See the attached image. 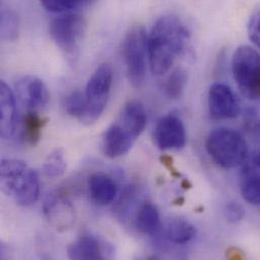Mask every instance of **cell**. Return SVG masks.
Segmentation results:
<instances>
[{
	"instance_id": "1",
	"label": "cell",
	"mask_w": 260,
	"mask_h": 260,
	"mask_svg": "<svg viewBox=\"0 0 260 260\" xmlns=\"http://www.w3.org/2000/svg\"><path fill=\"white\" fill-rule=\"evenodd\" d=\"M190 32L175 15L161 16L148 35L149 66L155 75L167 73L175 59L187 52Z\"/></svg>"
},
{
	"instance_id": "2",
	"label": "cell",
	"mask_w": 260,
	"mask_h": 260,
	"mask_svg": "<svg viewBox=\"0 0 260 260\" xmlns=\"http://www.w3.org/2000/svg\"><path fill=\"white\" fill-rule=\"evenodd\" d=\"M211 159L220 167L232 169L241 166L248 156V145L238 131L218 128L212 131L206 142Z\"/></svg>"
},
{
	"instance_id": "3",
	"label": "cell",
	"mask_w": 260,
	"mask_h": 260,
	"mask_svg": "<svg viewBox=\"0 0 260 260\" xmlns=\"http://www.w3.org/2000/svg\"><path fill=\"white\" fill-rule=\"evenodd\" d=\"M123 59L128 80L134 87H141L146 79L148 57V35L142 25H136L123 41Z\"/></svg>"
},
{
	"instance_id": "4",
	"label": "cell",
	"mask_w": 260,
	"mask_h": 260,
	"mask_svg": "<svg viewBox=\"0 0 260 260\" xmlns=\"http://www.w3.org/2000/svg\"><path fill=\"white\" fill-rule=\"evenodd\" d=\"M232 74L238 88L249 100L260 98V54L252 47L242 45L232 58Z\"/></svg>"
},
{
	"instance_id": "5",
	"label": "cell",
	"mask_w": 260,
	"mask_h": 260,
	"mask_svg": "<svg viewBox=\"0 0 260 260\" xmlns=\"http://www.w3.org/2000/svg\"><path fill=\"white\" fill-rule=\"evenodd\" d=\"M86 26V20L81 14L67 12L52 20L50 35L66 56L74 58L85 36Z\"/></svg>"
},
{
	"instance_id": "6",
	"label": "cell",
	"mask_w": 260,
	"mask_h": 260,
	"mask_svg": "<svg viewBox=\"0 0 260 260\" xmlns=\"http://www.w3.org/2000/svg\"><path fill=\"white\" fill-rule=\"evenodd\" d=\"M113 78V69L109 64H102L89 78L84 91L87 103L84 123L93 124L104 114L111 95Z\"/></svg>"
},
{
	"instance_id": "7",
	"label": "cell",
	"mask_w": 260,
	"mask_h": 260,
	"mask_svg": "<svg viewBox=\"0 0 260 260\" xmlns=\"http://www.w3.org/2000/svg\"><path fill=\"white\" fill-rule=\"evenodd\" d=\"M209 112L214 120L223 121L237 118L241 113L239 100L224 83H214L209 90Z\"/></svg>"
},
{
	"instance_id": "8",
	"label": "cell",
	"mask_w": 260,
	"mask_h": 260,
	"mask_svg": "<svg viewBox=\"0 0 260 260\" xmlns=\"http://www.w3.org/2000/svg\"><path fill=\"white\" fill-rule=\"evenodd\" d=\"M154 140L161 150H178L186 144V131L183 122L175 115L161 118L154 130Z\"/></svg>"
},
{
	"instance_id": "9",
	"label": "cell",
	"mask_w": 260,
	"mask_h": 260,
	"mask_svg": "<svg viewBox=\"0 0 260 260\" xmlns=\"http://www.w3.org/2000/svg\"><path fill=\"white\" fill-rule=\"evenodd\" d=\"M240 191L251 205H260V151L248 154L241 165Z\"/></svg>"
},
{
	"instance_id": "10",
	"label": "cell",
	"mask_w": 260,
	"mask_h": 260,
	"mask_svg": "<svg viewBox=\"0 0 260 260\" xmlns=\"http://www.w3.org/2000/svg\"><path fill=\"white\" fill-rule=\"evenodd\" d=\"M17 96L29 111L45 108L50 100L46 84L36 76H23L15 85Z\"/></svg>"
},
{
	"instance_id": "11",
	"label": "cell",
	"mask_w": 260,
	"mask_h": 260,
	"mask_svg": "<svg viewBox=\"0 0 260 260\" xmlns=\"http://www.w3.org/2000/svg\"><path fill=\"white\" fill-rule=\"evenodd\" d=\"M43 209L47 219L58 230H67L75 222L73 207L57 192L49 193L46 197Z\"/></svg>"
},
{
	"instance_id": "12",
	"label": "cell",
	"mask_w": 260,
	"mask_h": 260,
	"mask_svg": "<svg viewBox=\"0 0 260 260\" xmlns=\"http://www.w3.org/2000/svg\"><path fill=\"white\" fill-rule=\"evenodd\" d=\"M137 140L118 122L114 123L105 133L103 139V152L111 158L116 159L130 152Z\"/></svg>"
},
{
	"instance_id": "13",
	"label": "cell",
	"mask_w": 260,
	"mask_h": 260,
	"mask_svg": "<svg viewBox=\"0 0 260 260\" xmlns=\"http://www.w3.org/2000/svg\"><path fill=\"white\" fill-rule=\"evenodd\" d=\"M16 127L15 95L4 82L0 83V135L3 139L13 136Z\"/></svg>"
},
{
	"instance_id": "14",
	"label": "cell",
	"mask_w": 260,
	"mask_h": 260,
	"mask_svg": "<svg viewBox=\"0 0 260 260\" xmlns=\"http://www.w3.org/2000/svg\"><path fill=\"white\" fill-rule=\"evenodd\" d=\"M105 251V246L96 237L85 234L68 246L67 254L70 259L98 260L107 256Z\"/></svg>"
},
{
	"instance_id": "15",
	"label": "cell",
	"mask_w": 260,
	"mask_h": 260,
	"mask_svg": "<svg viewBox=\"0 0 260 260\" xmlns=\"http://www.w3.org/2000/svg\"><path fill=\"white\" fill-rule=\"evenodd\" d=\"M40 196V179L36 170L28 168L26 172L18 179L12 197L15 202L22 207H29L34 205Z\"/></svg>"
},
{
	"instance_id": "16",
	"label": "cell",
	"mask_w": 260,
	"mask_h": 260,
	"mask_svg": "<svg viewBox=\"0 0 260 260\" xmlns=\"http://www.w3.org/2000/svg\"><path fill=\"white\" fill-rule=\"evenodd\" d=\"M118 123L137 140L147 125V113L144 106L138 101H130L124 106Z\"/></svg>"
},
{
	"instance_id": "17",
	"label": "cell",
	"mask_w": 260,
	"mask_h": 260,
	"mask_svg": "<svg viewBox=\"0 0 260 260\" xmlns=\"http://www.w3.org/2000/svg\"><path fill=\"white\" fill-rule=\"evenodd\" d=\"M89 194L98 206H108L112 204L118 194L116 182L107 174H92L88 180Z\"/></svg>"
},
{
	"instance_id": "18",
	"label": "cell",
	"mask_w": 260,
	"mask_h": 260,
	"mask_svg": "<svg viewBox=\"0 0 260 260\" xmlns=\"http://www.w3.org/2000/svg\"><path fill=\"white\" fill-rule=\"evenodd\" d=\"M163 234L169 242L184 245L194 239L197 229L191 222L184 218H172L163 226Z\"/></svg>"
},
{
	"instance_id": "19",
	"label": "cell",
	"mask_w": 260,
	"mask_h": 260,
	"mask_svg": "<svg viewBox=\"0 0 260 260\" xmlns=\"http://www.w3.org/2000/svg\"><path fill=\"white\" fill-rule=\"evenodd\" d=\"M134 226L140 233L145 235L158 233L161 229V221L157 208L152 203H143L136 212Z\"/></svg>"
},
{
	"instance_id": "20",
	"label": "cell",
	"mask_w": 260,
	"mask_h": 260,
	"mask_svg": "<svg viewBox=\"0 0 260 260\" xmlns=\"http://www.w3.org/2000/svg\"><path fill=\"white\" fill-rule=\"evenodd\" d=\"M29 167L19 159H2L0 164V184L6 196H10L16 181Z\"/></svg>"
},
{
	"instance_id": "21",
	"label": "cell",
	"mask_w": 260,
	"mask_h": 260,
	"mask_svg": "<svg viewBox=\"0 0 260 260\" xmlns=\"http://www.w3.org/2000/svg\"><path fill=\"white\" fill-rule=\"evenodd\" d=\"M47 124V119L41 117L36 111H28L22 119L23 139L30 145L35 146L39 143L42 130Z\"/></svg>"
},
{
	"instance_id": "22",
	"label": "cell",
	"mask_w": 260,
	"mask_h": 260,
	"mask_svg": "<svg viewBox=\"0 0 260 260\" xmlns=\"http://www.w3.org/2000/svg\"><path fill=\"white\" fill-rule=\"evenodd\" d=\"M188 81L187 71L178 67L168 76L164 84V91L170 100H178L183 94Z\"/></svg>"
},
{
	"instance_id": "23",
	"label": "cell",
	"mask_w": 260,
	"mask_h": 260,
	"mask_svg": "<svg viewBox=\"0 0 260 260\" xmlns=\"http://www.w3.org/2000/svg\"><path fill=\"white\" fill-rule=\"evenodd\" d=\"M64 106L65 111L69 116L84 123L87 114V103L84 92H81L80 90L72 91L65 99Z\"/></svg>"
},
{
	"instance_id": "24",
	"label": "cell",
	"mask_w": 260,
	"mask_h": 260,
	"mask_svg": "<svg viewBox=\"0 0 260 260\" xmlns=\"http://www.w3.org/2000/svg\"><path fill=\"white\" fill-rule=\"evenodd\" d=\"M67 168V163L64 157V152L61 149H56L51 152L45 160L43 169L45 174L50 178H58L62 176Z\"/></svg>"
},
{
	"instance_id": "25",
	"label": "cell",
	"mask_w": 260,
	"mask_h": 260,
	"mask_svg": "<svg viewBox=\"0 0 260 260\" xmlns=\"http://www.w3.org/2000/svg\"><path fill=\"white\" fill-rule=\"evenodd\" d=\"M1 39L6 42H13L18 37L19 20L16 13L10 9H3L1 12Z\"/></svg>"
},
{
	"instance_id": "26",
	"label": "cell",
	"mask_w": 260,
	"mask_h": 260,
	"mask_svg": "<svg viewBox=\"0 0 260 260\" xmlns=\"http://www.w3.org/2000/svg\"><path fill=\"white\" fill-rule=\"evenodd\" d=\"M42 6L54 13H67L79 7L78 0H40Z\"/></svg>"
},
{
	"instance_id": "27",
	"label": "cell",
	"mask_w": 260,
	"mask_h": 260,
	"mask_svg": "<svg viewBox=\"0 0 260 260\" xmlns=\"http://www.w3.org/2000/svg\"><path fill=\"white\" fill-rule=\"evenodd\" d=\"M225 216L230 224H238L245 217L244 208L237 202H230L225 208Z\"/></svg>"
},
{
	"instance_id": "28",
	"label": "cell",
	"mask_w": 260,
	"mask_h": 260,
	"mask_svg": "<svg viewBox=\"0 0 260 260\" xmlns=\"http://www.w3.org/2000/svg\"><path fill=\"white\" fill-rule=\"evenodd\" d=\"M247 32L250 41L260 49V10L255 11L248 21Z\"/></svg>"
},
{
	"instance_id": "29",
	"label": "cell",
	"mask_w": 260,
	"mask_h": 260,
	"mask_svg": "<svg viewBox=\"0 0 260 260\" xmlns=\"http://www.w3.org/2000/svg\"><path fill=\"white\" fill-rule=\"evenodd\" d=\"M93 1H95V0H78V2H79V5H80V6L88 5V4L92 3Z\"/></svg>"
}]
</instances>
